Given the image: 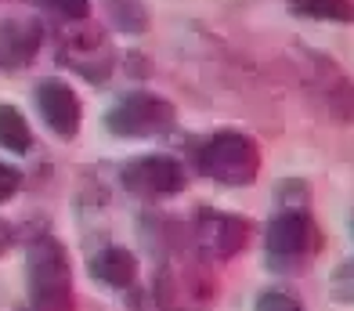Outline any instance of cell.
<instances>
[{"instance_id": "1", "label": "cell", "mask_w": 354, "mask_h": 311, "mask_svg": "<svg viewBox=\"0 0 354 311\" xmlns=\"http://www.w3.org/2000/svg\"><path fill=\"white\" fill-rule=\"evenodd\" d=\"M29 311H76V293H73V265L69 250L55 236H37L29 242Z\"/></svg>"}, {"instance_id": "2", "label": "cell", "mask_w": 354, "mask_h": 311, "mask_svg": "<svg viewBox=\"0 0 354 311\" xmlns=\"http://www.w3.org/2000/svg\"><path fill=\"white\" fill-rule=\"evenodd\" d=\"M196 163L217 185L246 188L261 174V149H257V141L250 134H243V130H217L214 138H206V145H199Z\"/></svg>"}, {"instance_id": "3", "label": "cell", "mask_w": 354, "mask_h": 311, "mask_svg": "<svg viewBox=\"0 0 354 311\" xmlns=\"http://www.w3.org/2000/svg\"><path fill=\"white\" fill-rule=\"evenodd\" d=\"M264 250H268V268L282 275H297L308 268L318 250V228L308 210H279L268 221Z\"/></svg>"}, {"instance_id": "4", "label": "cell", "mask_w": 354, "mask_h": 311, "mask_svg": "<svg viewBox=\"0 0 354 311\" xmlns=\"http://www.w3.org/2000/svg\"><path fill=\"white\" fill-rule=\"evenodd\" d=\"M217 283L210 279L203 260L170 257L156 272V308L159 311H210Z\"/></svg>"}, {"instance_id": "5", "label": "cell", "mask_w": 354, "mask_h": 311, "mask_svg": "<svg viewBox=\"0 0 354 311\" xmlns=\"http://www.w3.org/2000/svg\"><path fill=\"white\" fill-rule=\"evenodd\" d=\"M177 123V109L152 91H131L105 112V127L116 138H156Z\"/></svg>"}, {"instance_id": "6", "label": "cell", "mask_w": 354, "mask_h": 311, "mask_svg": "<svg viewBox=\"0 0 354 311\" xmlns=\"http://www.w3.org/2000/svg\"><path fill=\"white\" fill-rule=\"evenodd\" d=\"M58 62L69 65L76 76H84L87 84H105L116 69V47H112L109 33L98 26H80L69 29L58 44Z\"/></svg>"}, {"instance_id": "7", "label": "cell", "mask_w": 354, "mask_h": 311, "mask_svg": "<svg viewBox=\"0 0 354 311\" xmlns=\"http://www.w3.org/2000/svg\"><path fill=\"white\" fill-rule=\"evenodd\" d=\"M120 181L131 195H138V199H170V195L185 192L188 170L174 156L152 152V156H138L131 163H123Z\"/></svg>"}, {"instance_id": "8", "label": "cell", "mask_w": 354, "mask_h": 311, "mask_svg": "<svg viewBox=\"0 0 354 311\" xmlns=\"http://www.w3.org/2000/svg\"><path fill=\"white\" fill-rule=\"evenodd\" d=\"M196 247L203 260H232L250 247L253 224L243 214H224V210H199L196 214Z\"/></svg>"}, {"instance_id": "9", "label": "cell", "mask_w": 354, "mask_h": 311, "mask_svg": "<svg viewBox=\"0 0 354 311\" xmlns=\"http://www.w3.org/2000/svg\"><path fill=\"white\" fill-rule=\"evenodd\" d=\"M304 84L311 87V94L322 102V109L333 120L351 123L354 120V84L347 80V73L336 62H329L326 55L304 51Z\"/></svg>"}, {"instance_id": "10", "label": "cell", "mask_w": 354, "mask_h": 311, "mask_svg": "<svg viewBox=\"0 0 354 311\" xmlns=\"http://www.w3.org/2000/svg\"><path fill=\"white\" fill-rule=\"evenodd\" d=\"M37 109L44 123L55 130L58 138H76L80 134V123H84V105L69 84L62 80H40L37 84Z\"/></svg>"}, {"instance_id": "11", "label": "cell", "mask_w": 354, "mask_h": 311, "mask_svg": "<svg viewBox=\"0 0 354 311\" xmlns=\"http://www.w3.org/2000/svg\"><path fill=\"white\" fill-rule=\"evenodd\" d=\"M44 44V26L29 15H15V19L0 22V69L4 73H22L33 65L37 51Z\"/></svg>"}, {"instance_id": "12", "label": "cell", "mask_w": 354, "mask_h": 311, "mask_svg": "<svg viewBox=\"0 0 354 311\" xmlns=\"http://www.w3.org/2000/svg\"><path fill=\"white\" fill-rule=\"evenodd\" d=\"M91 275L112 290H127L138 279V257L127 247H105L91 257Z\"/></svg>"}, {"instance_id": "13", "label": "cell", "mask_w": 354, "mask_h": 311, "mask_svg": "<svg viewBox=\"0 0 354 311\" xmlns=\"http://www.w3.org/2000/svg\"><path fill=\"white\" fill-rule=\"evenodd\" d=\"M0 149H8L15 156L33 149V130H29L22 109L15 105H0Z\"/></svg>"}, {"instance_id": "14", "label": "cell", "mask_w": 354, "mask_h": 311, "mask_svg": "<svg viewBox=\"0 0 354 311\" xmlns=\"http://www.w3.org/2000/svg\"><path fill=\"white\" fill-rule=\"evenodd\" d=\"M293 15L304 19H318V22H354V0H293Z\"/></svg>"}, {"instance_id": "15", "label": "cell", "mask_w": 354, "mask_h": 311, "mask_svg": "<svg viewBox=\"0 0 354 311\" xmlns=\"http://www.w3.org/2000/svg\"><path fill=\"white\" fill-rule=\"evenodd\" d=\"M105 8H109V19L123 33H145L149 29V11H145L141 0H105Z\"/></svg>"}, {"instance_id": "16", "label": "cell", "mask_w": 354, "mask_h": 311, "mask_svg": "<svg viewBox=\"0 0 354 311\" xmlns=\"http://www.w3.org/2000/svg\"><path fill=\"white\" fill-rule=\"evenodd\" d=\"M40 8H47L62 22H84L91 15V0H40Z\"/></svg>"}, {"instance_id": "17", "label": "cell", "mask_w": 354, "mask_h": 311, "mask_svg": "<svg viewBox=\"0 0 354 311\" xmlns=\"http://www.w3.org/2000/svg\"><path fill=\"white\" fill-rule=\"evenodd\" d=\"M308 199H311V185L300 181V177L279 185V203H282V210H308Z\"/></svg>"}, {"instance_id": "18", "label": "cell", "mask_w": 354, "mask_h": 311, "mask_svg": "<svg viewBox=\"0 0 354 311\" xmlns=\"http://www.w3.org/2000/svg\"><path fill=\"white\" fill-rule=\"evenodd\" d=\"M253 311H304V304L286 290H264L261 297H257Z\"/></svg>"}, {"instance_id": "19", "label": "cell", "mask_w": 354, "mask_h": 311, "mask_svg": "<svg viewBox=\"0 0 354 311\" xmlns=\"http://www.w3.org/2000/svg\"><path fill=\"white\" fill-rule=\"evenodd\" d=\"M19 188H22V174L11 163H0V203H8Z\"/></svg>"}, {"instance_id": "20", "label": "cell", "mask_w": 354, "mask_h": 311, "mask_svg": "<svg viewBox=\"0 0 354 311\" xmlns=\"http://www.w3.org/2000/svg\"><path fill=\"white\" fill-rule=\"evenodd\" d=\"M11 242H15V228H11L4 217H0V257L11 250Z\"/></svg>"}]
</instances>
